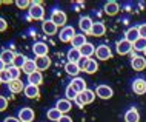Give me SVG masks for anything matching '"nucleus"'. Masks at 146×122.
Segmentation results:
<instances>
[{
  "label": "nucleus",
  "instance_id": "72a5a7b5",
  "mask_svg": "<svg viewBox=\"0 0 146 122\" xmlns=\"http://www.w3.org/2000/svg\"><path fill=\"white\" fill-rule=\"evenodd\" d=\"M97 70H98V64H97V60H96V59H89L88 66H86L85 73H88V74H94V73H97Z\"/></svg>",
  "mask_w": 146,
  "mask_h": 122
},
{
  "label": "nucleus",
  "instance_id": "cd10ccee",
  "mask_svg": "<svg viewBox=\"0 0 146 122\" xmlns=\"http://www.w3.org/2000/svg\"><path fill=\"white\" fill-rule=\"evenodd\" d=\"M80 96H82V99H83L85 105H88V104H92L94 99H96V91H92V90L86 88L83 93H80Z\"/></svg>",
  "mask_w": 146,
  "mask_h": 122
},
{
  "label": "nucleus",
  "instance_id": "09e8293b",
  "mask_svg": "<svg viewBox=\"0 0 146 122\" xmlns=\"http://www.w3.org/2000/svg\"><path fill=\"white\" fill-rule=\"evenodd\" d=\"M2 3H3V2H0V5H2Z\"/></svg>",
  "mask_w": 146,
  "mask_h": 122
},
{
  "label": "nucleus",
  "instance_id": "423d86ee",
  "mask_svg": "<svg viewBox=\"0 0 146 122\" xmlns=\"http://www.w3.org/2000/svg\"><path fill=\"white\" fill-rule=\"evenodd\" d=\"M17 117L20 119V122H33L34 117H35V113H34L33 108L25 107V108H20V110H19Z\"/></svg>",
  "mask_w": 146,
  "mask_h": 122
},
{
  "label": "nucleus",
  "instance_id": "f03ea898",
  "mask_svg": "<svg viewBox=\"0 0 146 122\" xmlns=\"http://www.w3.org/2000/svg\"><path fill=\"white\" fill-rule=\"evenodd\" d=\"M52 23H56L57 26H66V22H68V17H66V13L62 9H54L51 13V19H49Z\"/></svg>",
  "mask_w": 146,
  "mask_h": 122
},
{
  "label": "nucleus",
  "instance_id": "4468645a",
  "mask_svg": "<svg viewBox=\"0 0 146 122\" xmlns=\"http://www.w3.org/2000/svg\"><path fill=\"white\" fill-rule=\"evenodd\" d=\"M71 86H72L74 90H76V91L80 94V93H83L85 90H86V80L83 79V77H74L72 80H71V84H69Z\"/></svg>",
  "mask_w": 146,
  "mask_h": 122
},
{
  "label": "nucleus",
  "instance_id": "6e6552de",
  "mask_svg": "<svg viewBox=\"0 0 146 122\" xmlns=\"http://www.w3.org/2000/svg\"><path fill=\"white\" fill-rule=\"evenodd\" d=\"M48 51H49V46L45 42H35L33 45V53L35 54V57L48 56Z\"/></svg>",
  "mask_w": 146,
  "mask_h": 122
},
{
  "label": "nucleus",
  "instance_id": "f8f14e48",
  "mask_svg": "<svg viewBox=\"0 0 146 122\" xmlns=\"http://www.w3.org/2000/svg\"><path fill=\"white\" fill-rule=\"evenodd\" d=\"M56 108L62 113V115H68V113L71 111V108H72V102L68 101L66 97L65 99H58L57 104H56Z\"/></svg>",
  "mask_w": 146,
  "mask_h": 122
},
{
  "label": "nucleus",
  "instance_id": "c03bdc74",
  "mask_svg": "<svg viewBox=\"0 0 146 122\" xmlns=\"http://www.w3.org/2000/svg\"><path fill=\"white\" fill-rule=\"evenodd\" d=\"M58 122H72V117L68 116V115H63L60 119H58Z\"/></svg>",
  "mask_w": 146,
  "mask_h": 122
},
{
  "label": "nucleus",
  "instance_id": "7c9ffc66",
  "mask_svg": "<svg viewBox=\"0 0 146 122\" xmlns=\"http://www.w3.org/2000/svg\"><path fill=\"white\" fill-rule=\"evenodd\" d=\"M6 71L9 73L11 80L20 79V73H22V70H20V68H17V66H14V65H9V66H6Z\"/></svg>",
  "mask_w": 146,
  "mask_h": 122
},
{
  "label": "nucleus",
  "instance_id": "2f4dec72",
  "mask_svg": "<svg viewBox=\"0 0 146 122\" xmlns=\"http://www.w3.org/2000/svg\"><path fill=\"white\" fill-rule=\"evenodd\" d=\"M145 48H146V39H143V37H140L137 42L132 43V50L137 51V53H143Z\"/></svg>",
  "mask_w": 146,
  "mask_h": 122
},
{
  "label": "nucleus",
  "instance_id": "4c0bfd02",
  "mask_svg": "<svg viewBox=\"0 0 146 122\" xmlns=\"http://www.w3.org/2000/svg\"><path fill=\"white\" fill-rule=\"evenodd\" d=\"M0 79H2V84H3V82H5V84H9V82H11L9 73H8L6 70H5V71H2V73H0Z\"/></svg>",
  "mask_w": 146,
  "mask_h": 122
},
{
  "label": "nucleus",
  "instance_id": "a878e982",
  "mask_svg": "<svg viewBox=\"0 0 146 122\" xmlns=\"http://www.w3.org/2000/svg\"><path fill=\"white\" fill-rule=\"evenodd\" d=\"M42 82H43V74H42V71H35V73H33V74H29V76H28V84H31V85L40 86Z\"/></svg>",
  "mask_w": 146,
  "mask_h": 122
},
{
  "label": "nucleus",
  "instance_id": "5701e85b",
  "mask_svg": "<svg viewBox=\"0 0 146 122\" xmlns=\"http://www.w3.org/2000/svg\"><path fill=\"white\" fill-rule=\"evenodd\" d=\"M85 43H88V40H86V36L83 33H82V34H76L74 39L71 40V45H72V48H76V50H80Z\"/></svg>",
  "mask_w": 146,
  "mask_h": 122
},
{
  "label": "nucleus",
  "instance_id": "0eeeda50",
  "mask_svg": "<svg viewBox=\"0 0 146 122\" xmlns=\"http://www.w3.org/2000/svg\"><path fill=\"white\" fill-rule=\"evenodd\" d=\"M115 50L120 56H125V54H129L132 51V43L128 42L126 39H121V40H118L115 43Z\"/></svg>",
  "mask_w": 146,
  "mask_h": 122
},
{
  "label": "nucleus",
  "instance_id": "aec40b11",
  "mask_svg": "<svg viewBox=\"0 0 146 122\" xmlns=\"http://www.w3.org/2000/svg\"><path fill=\"white\" fill-rule=\"evenodd\" d=\"M80 54H82V57H88V59H91L96 54V45H92V43H85L83 46L80 48Z\"/></svg>",
  "mask_w": 146,
  "mask_h": 122
},
{
  "label": "nucleus",
  "instance_id": "c756f323",
  "mask_svg": "<svg viewBox=\"0 0 146 122\" xmlns=\"http://www.w3.org/2000/svg\"><path fill=\"white\" fill-rule=\"evenodd\" d=\"M62 116H63V115L58 111L56 107H54V108H49L48 113H46V117H48L49 121H54V122H58V119H60Z\"/></svg>",
  "mask_w": 146,
  "mask_h": 122
},
{
  "label": "nucleus",
  "instance_id": "412c9836",
  "mask_svg": "<svg viewBox=\"0 0 146 122\" xmlns=\"http://www.w3.org/2000/svg\"><path fill=\"white\" fill-rule=\"evenodd\" d=\"M26 85H23V82L20 79H15V80H11L9 84H8V88H9L11 93L17 94V93H22L23 90H25Z\"/></svg>",
  "mask_w": 146,
  "mask_h": 122
},
{
  "label": "nucleus",
  "instance_id": "a18cd8bd",
  "mask_svg": "<svg viewBox=\"0 0 146 122\" xmlns=\"http://www.w3.org/2000/svg\"><path fill=\"white\" fill-rule=\"evenodd\" d=\"M5 70H6V64L2 60V59H0V73H2V71H5Z\"/></svg>",
  "mask_w": 146,
  "mask_h": 122
},
{
  "label": "nucleus",
  "instance_id": "4be33fe9",
  "mask_svg": "<svg viewBox=\"0 0 146 122\" xmlns=\"http://www.w3.org/2000/svg\"><path fill=\"white\" fill-rule=\"evenodd\" d=\"M14 57H15V53H14L13 50H3L2 53H0V59H2V60L6 64V66L13 65Z\"/></svg>",
  "mask_w": 146,
  "mask_h": 122
},
{
  "label": "nucleus",
  "instance_id": "f3484780",
  "mask_svg": "<svg viewBox=\"0 0 146 122\" xmlns=\"http://www.w3.org/2000/svg\"><path fill=\"white\" fill-rule=\"evenodd\" d=\"M35 65H37L38 71H45L51 66V59L49 56H43V57H35Z\"/></svg>",
  "mask_w": 146,
  "mask_h": 122
},
{
  "label": "nucleus",
  "instance_id": "79ce46f5",
  "mask_svg": "<svg viewBox=\"0 0 146 122\" xmlns=\"http://www.w3.org/2000/svg\"><path fill=\"white\" fill-rule=\"evenodd\" d=\"M74 102H76V104H77V107H80V108H83V107H85V102H83V99H82V96H80V94H78V96L76 97V101H74Z\"/></svg>",
  "mask_w": 146,
  "mask_h": 122
},
{
  "label": "nucleus",
  "instance_id": "f257e3e1",
  "mask_svg": "<svg viewBox=\"0 0 146 122\" xmlns=\"http://www.w3.org/2000/svg\"><path fill=\"white\" fill-rule=\"evenodd\" d=\"M29 19H34V20H43V15H45V9H43L40 2H31V6L28 9Z\"/></svg>",
  "mask_w": 146,
  "mask_h": 122
},
{
  "label": "nucleus",
  "instance_id": "ea45409f",
  "mask_svg": "<svg viewBox=\"0 0 146 122\" xmlns=\"http://www.w3.org/2000/svg\"><path fill=\"white\" fill-rule=\"evenodd\" d=\"M139 34H140V37L146 39V23H141V25H139Z\"/></svg>",
  "mask_w": 146,
  "mask_h": 122
},
{
  "label": "nucleus",
  "instance_id": "2eb2a0df",
  "mask_svg": "<svg viewBox=\"0 0 146 122\" xmlns=\"http://www.w3.org/2000/svg\"><path fill=\"white\" fill-rule=\"evenodd\" d=\"M23 93H25V96L28 97V99H37V97L40 96V90H38V86L31 85V84H28L25 86Z\"/></svg>",
  "mask_w": 146,
  "mask_h": 122
},
{
  "label": "nucleus",
  "instance_id": "7ed1b4c3",
  "mask_svg": "<svg viewBox=\"0 0 146 122\" xmlns=\"http://www.w3.org/2000/svg\"><path fill=\"white\" fill-rule=\"evenodd\" d=\"M96 57L98 60H109L112 59V51L108 45H98L96 48Z\"/></svg>",
  "mask_w": 146,
  "mask_h": 122
},
{
  "label": "nucleus",
  "instance_id": "49530a36",
  "mask_svg": "<svg viewBox=\"0 0 146 122\" xmlns=\"http://www.w3.org/2000/svg\"><path fill=\"white\" fill-rule=\"evenodd\" d=\"M143 53H145V57H146V48H145V51H143Z\"/></svg>",
  "mask_w": 146,
  "mask_h": 122
},
{
  "label": "nucleus",
  "instance_id": "e433bc0d",
  "mask_svg": "<svg viewBox=\"0 0 146 122\" xmlns=\"http://www.w3.org/2000/svg\"><path fill=\"white\" fill-rule=\"evenodd\" d=\"M88 62H89L88 57H82L80 60L77 62V65H78V68H80V71H85V70H86V66H88Z\"/></svg>",
  "mask_w": 146,
  "mask_h": 122
},
{
  "label": "nucleus",
  "instance_id": "f704fd0d",
  "mask_svg": "<svg viewBox=\"0 0 146 122\" xmlns=\"http://www.w3.org/2000/svg\"><path fill=\"white\" fill-rule=\"evenodd\" d=\"M65 96H66V99H68V101H76V97L78 96V93L71 85H68V86H66V90H65Z\"/></svg>",
  "mask_w": 146,
  "mask_h": 122
},
{
  "label": "nucleus",
  "instance_id": "6ab92c4d",
  "mask_svg": "<svg viewBox=\"0 0 146 122\" xmlns=\"http://www.w3.org/2000/svg\"><path fill=\"white\" fill-rule=\"evenodd\" d=\"M125 39H126L128 42H131V43H134V42L139 40V39H140L139 26H132V28H129V29L125 33Z\"/></svg>",
  "mask_w": 146,
  "mask_h": 122
},
{
  "label": "nucleus",
  "instance_id": "9b49d317",
  "mask_svg": "<svg viewBox=\"0 0 146 122\" xmlns=\"http://www.w3.org/2000/svg\"><path fill=\"white\" fill-rule=\"evenodd\" d=\"M132 91L137 94V96H141V94L146 93V80L141 79V77H137V79L132 80Z\"/></svg>",
  "mask_w": 146,
  "mask_h": 122
},
{
  "label": "nucleus",
  "instance_id": "39448f33",
  "mask_svg": "<svg viewBox=\"0 0 146 122\" xmlns=\"http://www.w3.org/2000/svg\"><path fill=\"white\" fill-rule=\"evenodd\" d=\"M76 36V29H74V26H65V28H62V31L58 33V39H60V42L63 43H68L74 39Z\"/></svg>",
  "mask_w": 146,
  "mask_h": 122
},
{
  "label": "nucleus",
  "instance_id": "bb28decb",
  "mask_svg": "<svg viewBox=\"0 0 146 122\" xmlns=\"http://www.w3.org/2000/svg\"><path fill=\"white\" fill-rule=\"evenodd\" d=\"M65 71H66V74L72 76V79H74V77H77V76H78V73H80V68H78V65H77V64L68 62V64L65 65Z\"/></svg>",
  "mask_w": 146,
  "mask_h": 122
},
{
  "label": "nucleus",
  "instance_id": "de8ad7c7",
  "mask_svg": "<svg viewBox=\"0 0 146 122\" xmlns=\"http://www.w3.org/2000/svg\"><path fill=\"white\" fill-rule=\"evenodd\" d=\"M0 84H2V79H0Z\"/></svg>",
  "mask_w": 146,
  "mask_h": 122
},
{
  "label": "nucleus",
  "instance_id": "393cba45",
  "mask_svg": "<svg viewBox=\"0 0 146 122\" xmlns=\"http://www.w3.org/2000/svg\"><path fill=\"white\" fill-rule=\"evenodd\" d=\"M22 71L25 73L26 76H29V74H33V73H35V71H38V70H37V65H35V60H34V59H28V60H26V64L23 65Z\"/></svg>",
  "mask_w": 146,
  "mask_h": 122
},
{
  "label": "nucleus",
  "instance_id": "c9c22d12",
  "mask_svg": "<svg viewBox=\"0 0 146 122\" xmlns=\"http://www.w3.org/2000/svg\"><path fill=\"white\" fill-rule=\"evenodd\" d=\"M15 5L20 8V9H29L31 2H28V0H17V2H15Z\"/></svg>",
  "mask_w": 146,
  "mask_h": 122
},
{
  "label": "nucleus",
  "instance_id": "b1692460",
  "mask_svg": "<svg viewBox=\"0 0 146 122\" xmlns=\"http://www.w3.org/2000/svg\"><path fill=\"white\" fill-rule=\"evenodd\" d=\"M140 121V113L137 111V108H129L125 113V122H139Z\"/></svg>",
  "mask_w": 146,
  "mask_h": 122
},
{
  "label": "nucleus",
  "instance_id": "ddd939ff",
  "mask_svg": "<svg viewBox=\"0 0 146 122\" xmlns=\"http://www.w3.org/2000/svg\"><path fill=\"white\" fill-rule=\"evenodd\" d=\"M57 29H58V26L56 23H52L51 20H43L42 22V31L46 36H54V34H57Z\"/></svg>",
  "mask_w": 146,
  "mask_h": 122
},
{
  "label": "nucleus",
  "instance_id": "a211bd4d",
  "mask_svg": "<svg viewBox=\"0 0 146 122\" xmlns=\"http://www.w3.org/2000/svg\"><path fill=\"white\" fill-rule=\"evenodd\" d=\"M103 9H105V14H108V15H115L118 11H120V6H118L117 2L111 0V2H106V3H105Z\"/></svg>",
  "mask_w": 146,
  "mask_h": 122
},
{
  "label": "nucleus",
  "instance_id": "20e7f679",
  "mask_svg": "<svg viewBox=\"0 0 146 122\" xmlns=\"http://www.w3.org/2000/svg\"><path fill=\"white\" fill-rule=\"evenodd\" d=\"M96 96L100 97V99H103V101L111 99L114 96V90L109 85H98L96 88Z\"/></svg>",
  "mask_w": 146,
  "mask_h": 122
},
{
  "label": "nucleus",
  "instance_id": "473e14b6",
  "mask_svg": "<svg viewBox=\"0 0 146 122\" xmlns=\"http://www.w3.org/2000/svg\"><path fill=\"white\" fill-rule=\"evenodd\" d=\"M26 60H28V57H26V56H23V54H15V57H14V62H13V65L22 70V68H23V65L26 64Z\"/></svg>",
  "mask_w": 146,
  "mask_h": 122
},
{
  "label": "nucleus",
  "instance_id": "1a4fd4ad",
  "mask_svg": "<svg viewBox=\"0 0 146 122\" xmlns=\"http://www.w3.org/2000/svg\"><path fill=\"white\" fill-rule=\"evenodd\" d=\"M92 19L89 17V15H83V17H80V20H78V28L82 29V33H86V34H91V29H92Z\"/></svg>",
  "mask_w": 146,
  "mask_h": 122
},
{
  "label": "nucleus",
  "instance_id": "dca6fc26",
  "mask_svg": "<svg viewBox=\"0 0 146 122\" xmlns=\"http://www.w3.org/2000/svg\"><path fill=\"white\" fill-rule=\"evenodd\" d=\"M105 33H106L105 23H103V22H94L92 29H91V36H94V37H102Z\"/></svg>",
  "mask_w": 146,
  "mask_h": 122
},
{
  "label": "nucleus",
  "instance_id": "58836bf2",
  "mask_svg": "<svg viewBox=\"0 0 146 122\" xmlns=\"http://www.w3.org/2000/svg\"><path fill=\"white\" fill-rule=\"evenodd\" d=\"M8 108V99L5 96H0V111H5Z\"/></svg>",
  "mask_w": 146,
  "mask_h": 122
},
{
  "label": "nucleus",
  "instance_id": "37998d69",
  "mask_svg": "<svg viewBox=\"0 0 146 122\" xmlns=\"http://www.w3.org/2000/svg\"><path fill=\"white\" fill-rule=\"evenodd\" d=\"M3 122H20V119H19V117H14V116H8L3 119Z\"/></svg>",
  "mask_w": 146,
  "mask_h": 122
},
{
  "label": "nucleus",
  "instance_id": "9d476101",
  "mask_svg": "<svg viewBox=\"0 0 146 122\" xmlns=\"http://www.w3.org/2000/svg\"><path fill=\"white\" fill-rule=\"evenodd\" d=\"M131 59H132V60H131L132 70H135V71H143V70L146 68V59H145V56H137V54H134Z\"/></svg>",
  "mask_w": 146,
  "mask_h": 122
},
{
  "label": "nucleus",
  "instance_id": "a19ab883",
  "mask_svg": "<svg viewBox=\"0 0 146 122\" xmlns=\"http://www.w3.org/2000/svg\"><path fill=\"white\" fill-rule=\"evenodd\" d=\"M6 28H8V22H6L3 17H0V33L6 31Z\"/></svg>",
  "mask_w": 146,
  "mask_h": 122
},
{
  "label": "nucleus",
  "instance_id": "c85d7f7f",
  "mask_svg": "<svg viewBox=\"0 0 146 122\" xmlns=\"http://www.w3.org/2000/svg\"><path fill=\"white\" fill-rule=\"evenodd\" d=\"M68 57V62H72V64H77L78 60L82 59V54H80V50H76V48H71L66 54Z\"/></svg>",
  "mask_w": 146,
  "mask_h": 122
}]
</instances>
